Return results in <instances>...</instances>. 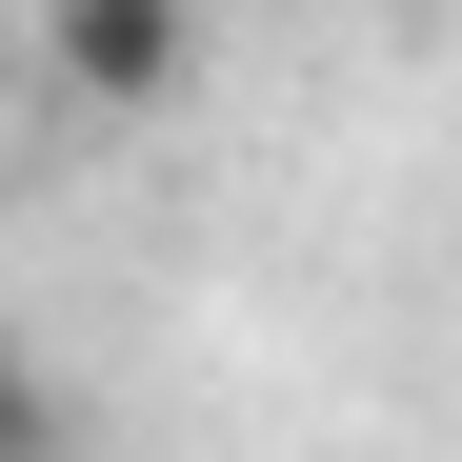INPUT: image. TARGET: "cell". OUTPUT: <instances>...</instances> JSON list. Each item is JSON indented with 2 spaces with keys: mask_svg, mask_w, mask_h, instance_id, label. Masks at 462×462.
Listing matches in <instances>:
<instances>
[{
  "mask_svg": "<svg viewBox=\"0 0 462 462\" xmlns=\"http://www.w3.org/2000/svg\"><path fill=\"white\" fill-rule=\"evenodd\" d=\"M0 462H81V402H60L41 342H0Z\"/></svg>",
  "mask_w": 462,
  "mask_h": 462,
  "instance_id": "cell-2",
  "label": "cell"
},
{
  "mask_svg": "<svg viewBox=\"0 0 462 462\" xmlns=\"http://www.w3.org/2000/svg\"><path fill=\"white\" fill-rule=\"evenodd\" d=\"M41 81L81 121H162L201 81V0H41Z\"/></svg>",
  "mask_w": 462,
  "mask_h": 462,
  "instance_id": "cell-1",
  "label": "cell"
}]
</instances>
